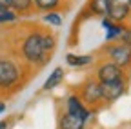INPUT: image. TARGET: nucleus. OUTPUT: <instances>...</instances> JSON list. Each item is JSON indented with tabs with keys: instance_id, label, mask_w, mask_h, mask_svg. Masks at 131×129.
Segmentation results:
<instances>
[{
	"instance_id": "nucleus-1",
	"label": "nucleus",
	"mask_w": 131,
	"mask_h": 129,
	"mask_svg": "<svg viewBox=\"0 0 131 129\" xmlns=\"http://www.w3.org/2000/svg\"><path fill=\"white\" fill-rule=\"evenodd\" d=\"M55 47H57V38L51 31L31 29L27 35H24L20 42V56L29 66L42 67L53 56Z\"/></svg>"
},
{
	"instance_id": "nucleus-2",
	"label": "nucleus",
	"mask_w": 131,
	"mask_h": 129,
	"mask_svg": "<svg viewBox=\"0 0 131 129\" xmlns=\"http://www.w3.org/2000/svg\"><path fill=\"white\" fill-rule=\"evenodd\" d=\"M22 82V66L13 58L0 56V91H13Z\"/></svg>"
},
{
	"instance_id": "nucleus-3",
	"label": "nucleus",
	"mask_w": 131,
	"mask_h": 129,
	"mask_svg": "<svg viewBox=\"0 0 131 129\" xmlns=\"http://www.w3.org/2000/svg\"><path fill=\"white\" fill-rule=\"evenodd\" d=\"M104 55L107 56L109 62L117 64L124 71L131 67V47L124 45L122 42H109L104 47Z\"/></svg>"
},
{
	"instance_id": "nucleus-4",
	"label": "nucleus",
	"mask_w": 131,
	"mask_h": 129,
	"mask_svg": "<svg viewBox=\"0 0 131 129\" xmlns=\"http://www.w3.org/2000/svg\"><path fill=\"white\" fill-rule=\"evenodd\" d=\"M95 78L100 84H107V82H118V80H124V78H127V75H126V71L122 67L117 66V64H113L109 60H104L100 66L96 67Z\"/></svg>"
},
{
	"instance_id": "nucleus-5",
	"label": "nucleus",
	"mask_w": 131,
	"mask_h": 129,
	"mask_svg": "<svg viewBox=\"0 0 131 129\" xmlns=\"http://www.w3.org/2000/svg\"><path fill=\"white\" fill-rule=\"evenodd\" d=\"M80 100L84 102L88 107H93V105H100L102 104V98H100V84H98L96 78H88L84 84L80 86L78 93Z\"/></svg>"
},
{
	"instance_id": "nucleus-6",
	"label": "nucleus",
	"mask_w": 131,
	"mask_h": 129,
	"mask_svg": "<svg viewBox=\"0 0 131 129\" xmlns=\"http://www.w3.org/2000/svg\"><path fill=\"white\" fill-rule=\"evenodd\" d=\"M100 84V82H98ZM127 91V78L118 80V82H107V84H100V98L102 104H113L118 98L126 95Z\"/></svg>"
},
{
	"instance_id": "nucleus-7",
	"label": "nucleus",
	"mask_w": 131,
	"mask_h": 129,
	"mask_svg": "<svg viewBox=\"0 0 131 129\" xmlns=\"http://www.w3.org/2000/svg\"><path fill=\"white\" fill-rule=\"evenodd\" d=\"M66 113H71V115H77V116H80V118H84V120H89L91 118V109L80 100V96L77 95V93H73V95H69L68 98H66Z\"/></svg>"
},
{
	"instance_id": "nucleus-8",
	"label": "nucleus",
	"mask_w": 131,
	"mask_h": 129,
	"mask_svg": "<svg viewBox=\"0 0 131 129\" xmlns=\"http://www.w3.org/2000/svg\"><path fill=\"white\" fill-rule=\"evenodd\" d=\"M129 17H131V6L126 0H113L109 13H107V18L113 20L115 24H124Z\"/></svg>"
},
{
	"instance_id": "nucleus-9",
	"label": "nucleus",
	"mask_w": 131,
	"mask_h": 129,
	"mask_svg": "<svg viewBox=\"0 0 131 129\" xmlns=\"http://www.w3.org/2000/svg\"><path fill=\"white\" fill-rule=\"evenodd\" d=\"M86 124L88 120L80 118L77 115H71V113H66L58 120V129H86Z\"/></svg>"
},
{
	"instance_id": "nucleus-10",
	"label": "nucleus",
	"mask_w": 131,
	"mask_h": 129,
	"mask_svg": "<svg viewBox=\"0 0 131 129\" xmlns=\"http://www.w3.org/2000/svg\"><path fill=\"white\" fill-rule=\"evenodd\" d=\"M64 76H66L64 67H62V66L55 67L51 73H49V76L46 78V82H44V86H42V91H53L55 87H58V86L62 84Z\"/></svg>"
},
{
	"instance_id": "nucleus-11",
	"label": "nucleus",
	"mask_w": 131,
	"mask_h": 129,
	"mask_svg": "<svg viewBox=\"0 0 131 129\" xmlns=\"http://www.w3.org/2000/svg\"><path fill=\"white\" fill-rule=\"evenodd\" d=\"M93 55H77V53H68L66 55V64L75 69H82V67H88L93 64Z\"/></svg>"
},
{
	"instance_id": "nucleus-12",
	"label": "nucleus",
	"mask_w": 131,
	"mask_h": 129,
	"mask_svg": "<svg viewBox=\"0 0 131 129\" xmlns=\"http://www.w3.org/2000/svg\"><path fill=\"white\" fill-rule=\"evenodd\" d=\"M111 4H113V0H89L88 9H89V13L93 15V17L104 18V17H107Z\"/></svg>"
},
{
	"instance_id": "nucleus-13",
	"label": "nucleus",
	"mask_w": 131,
	"mask_h": 129,
	"mask_svg": "<svg viewBox=\"0 0 131 129\" xmlns=\"http://www.w3.org/2000/svg\"><path fill=\"white\" fill-rule=\"evenodd\" d=\"M124 24H115L113 20H109L107 17L102 18V27L106 29V40L107 42H117L120 37V31H122Z\"/></svg>"
},
{
	"instance_id": "nucleus-14",
	"label": "nucleus",
	"mask_w": 131,
	"mask_h": 129,
	"mask_svg": "<svg viewBox=\"0 0 131 129\" xmlns=\"http://www.w3.org/2000/svg\"><path fill=\"white\" fill-rule=\"evenodd\" d=\"M62 4V0H33V7L37 11H44V13H49V11H57Z\"/></svg>"
},
{
	"instance_id": "nucleus-15",
	"label": "nucleus",
	"mask_w": 131,
	"mask_h": 129,
	"mask_svg": "<svg viewBox=\"0 0 131 129\" xmlns=\"http://www.w3.org/2000/svg\"><path fill=\"white\" fill-rule=\"evenodd\" d=\"M9 2H11V9L16 11L18 15H27L35 9L33 7V0H9Z\"/></svg>"
},
{
	"instance_id": "nucleus-16",
	"label": "nucleus",
	"mask_w": 131,
	"mask_h": 129,
	"mask_svg": "<svg viewBox=\"0 0 131 129\" xmlns=\"http://www.w3.org/2000/svg\"><path fill=\"white\" fill-rule=\"evenodd\" d=\"M20 15L13 11L11 7H0V26H9V24H15L18 20Z\"/></svg>"
},
{
	"instance_id": "nucleus-17",
	"label": "nucleus",
	"mask_w": 131,
	"mask_h": 129,
	"mask_svg": "<svg viewBox=\"0 0 131 129\" xmlns=\"http://www.w3.org/2000/svg\"><path fill=\"white\" fill-rule=\"evenodd\" d=\"M44 22L49 24V26H62L64 20H62V15L58 11H49V13L44 15Z\"/></svg>"
},
{
	"instance_id": "nucleus-18",
	"label": "nucleus",
	"mask_w": 131,
	"mask_h": 129,
	"mask_svg": "<svg viewBox=\"0 0 131 129\" xmlns=\"http://www.w3.org/2000/svg\"><path fill=\"white\" fill-rule=\"evenodd\" d=\"M117 42H122L124 45L131 47V26H122V31H120V37Z\"/></svg>"
},
{
	"instance_id": "nucleus-19",
	"label": "nucleus",
	"mask_w": 131,
	"mask_h": 129,
	"mask_svg": "<svg viewBox=\"0 0 131 129\" xmlns=\"http://www.w3.org/2000/svg\"><path fill=\"white\" fill-rule=\"evenodd\" d=\"M0 7H11V2L9 0H0Z\"/></svg>"
},
{
	"instance_id": "nucleus-20",
	"label": "nucleus",
	"mask_w": 131,
	"mask_h": 129,
	"mask_svg": "<svg viewBox=\"0 0 131 129\" xmlns=\"http://www.w3.org/2000/svg\"><path fill=\"white\" fill-rule=\"evenodd\" d=\"M6 111V102H0V115Z\"/></svg>"
},
{
	"instance_id": "nucleus-21",
	"label": "nucleus",
	"mask_w": 131,
	"mask_h": 129,
	"mask_svg": "<svg viewBox=\"0 0 131 129\" xmlns=\"http://www.w3.org/2000/svg\"><path fill=\"white\" fill-rule=\"evenodd\" d=\"M126 2H127V4H129V6H131V0H126Z\"/></svg>"
}]
</instances>
